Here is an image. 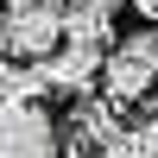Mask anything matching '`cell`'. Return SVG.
Returning <instances> with one entry per match:
<instances>
[{
  "mask_svg": "<svg viewBox=\"0 0 158 158\" xmlns=\"http://www.w3.org/2000/svg\"><path fill=\"white\" fill-rule=\"evenodd\" d=\"M70 44V13L57 0H6L0 13V51L6 63H44Z\"/></svg>",
  "mask_w": 158,
  "mask_h": 158,
  "instance_id": "cell-1",
  "label": "cell"
},
{
  "mask_svg": "<svg viewBox=\"0 0 158 158\" xmlns=\"http://www.w3.org/2000/svg\"><path fill=\"white\" fill-rule=\"evenodd\" d=\"M152 89H158V25L120 38L108 51V63H101V95H114V101H152Z\"/></svg>",
  "mask_w": 158,
  "mask_h": 158,
  "instance_id": "cell-2",
  "label": "cell"
},
{
  "mask_svg": "<svg viewBox=\"0 0 158 158\" xmlns=\"http://www.w3.org/2000/svg\"><path fill=\"white\" fill-rule=\"evenodd\" d=\"M0 158H63V127L44 114V101L0 108Z\"/></svg>",
  "mask_w": 158,
  "mask_h": 158,
  "instance_id": "cell-3",
  "label": "cell"
},
{
  "mask_svg": "<svg viewBox=\"0 0 158 158\" xmlns=\"http://www.w3.org/2000/svg\"><path fill=\"white\" fill-rule=\"evenodd\" d=\"M101 63H108V51H95V44H76V38H70L57 57H44L51 95H70V101L95 95V82H101Z\"/></svg>",
  "mask_w": 158,
  "mask_h": 158,
  "instance_id": "cell-4",
  "label": "cell"
},
{
  "mask_svg": "<svg viewBox=\"0 0 158 158\" xmlns=\"http://www.w3.org/2000/svg\"><path fill=\"white\" fill-rule=\"evenodd\" d=\"M0 95H6V108L44 101V95H51V76H44V63H6V70H0Z\"/></svg>",
  "mask_w": 158,
  "mask_h": 158,
  "instance_id": "cell-5",
  "label": "cell"
},
{
  "mask_svg": "<svg viewBox=\"0 0 158 158\" xmlns=\"http://www.w3.org/2000/svg\"><path fill=\"white\" fill-rule=\"evenodd\" d=\"M70 38L76 44H95V51L120 44V38H114V13H101V6H70Z\"/></svg>",
  "mask_w": 158,
  "mask_h": 158,
  "instance_id": "cell-6",
  "label": "cell"
},
{
  "mask_svg": "<svg viewBox=\"0 0 158 158\" xmlns=\"http://www.w3.org/2000/svg\"><path fill=\"white\" fill-rule=\"evenodd\" d=\"M101 158H158V114H152L146 127H127V133L114 139Z\"/></svg>",
  "mask_w": 158,
  "mask_h": 158,
  "instance_id": "cell-7",
  "label": "cell"
},
{
  "mask_svg": "<svg viewBox=\"0 0 158 158\" xmlns=\"http://www.w3.org/2000/svg\"><path fill=\"white\" fill-rule=\"evenodd\" d=\"M139 13H146V25H158V0H139Z\"/></svg>",
  "mask_w": 158,
  "mask_h": 158,
  "instance_id": "cell-8",
  "label": "cell"
},
{
  "mask_svg": "<svg viewBox=\"0 0 158 158\" xmlns=\"http://www.w3.org/2000/svg\"><path fill=\"white\" fill-rule=\"evenodd\" d=\"M152 114H158V89H152Z\"/></svg>",
  "mask_w": 158,
  "mask_h": 158,
  "instance_id": "cell-9",
  "label": "cell"
}]
</instances>
